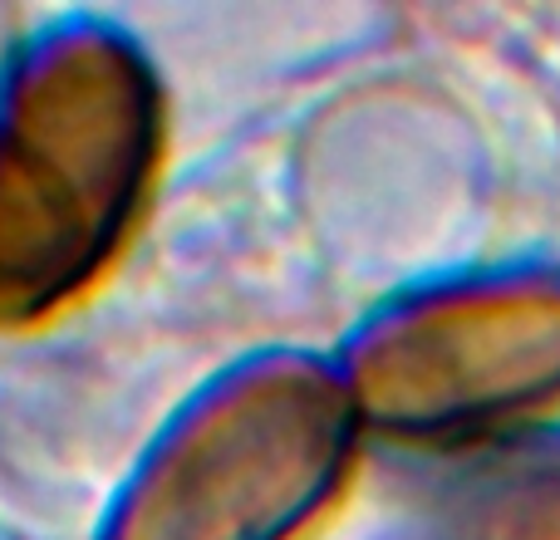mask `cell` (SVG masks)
Here are the masks:
<instances>
[{
    "instance_id": "obj_1",
    "label": "cell",
    "mask_w": 560,
    "mask_h": 540,
    "mask_svg": "<svg viewBox=\"0 0 560 540\" xmlns=\"http://www.w3.org/2000/svg\"><path fill=\"white\" fill-rule=\"evenodd\" d=\"M153 153V84L108 35L39 49L0 114V319L39 315L114 251Z\"/></svg>"
},
{
    "instance_id": "obj_2",
    "label": "cell",
    "mask_w": 560,
    "mask_h": 540,
    "mask_svg": "<svg viewBox=\"0 0 560 540\" xmlns=\"http://www.w3.org/2000/svg\"><path fill=\"white\" fill-rule=\"evenodd\" d=\"M349 394L266 364L212 394L143 467L108 540H280L335 486Z\"/></svg>"
}]
</instances>
